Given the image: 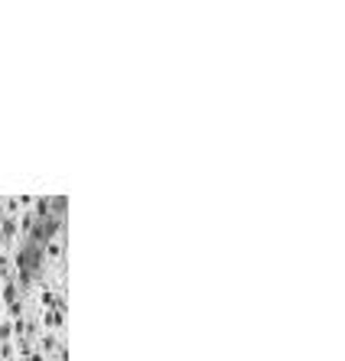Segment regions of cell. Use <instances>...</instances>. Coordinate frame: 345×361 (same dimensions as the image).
<instances>
[{
  "label": "cell",
  "instance_id": "cell-1",
  "mask_svg": "<svg viewBox=\"0 0 345 361\" xmlns=\"http://www.w3.org/2000/svg\"><path fill=\"white\" fill-rule=\"evenodd\" d=\"M62 312H65V309L46 306V312H43V326H46V329H55V326H62Z\"/></svg>",
  "mask_w": 345,
  "mask_h": 361
},
{
  "label": "cell",
  "instance_id": "cell-2",
  "mask_svg": "<svg viewBox=\"0 0 345 361\" xmlns=\"http://www.w3.org/2000/svg\"><path fill=\"white\" fill-rule=\"evenodd\" d=\"M39 349H43L46 355H49V351H59L62 345H59V339H55L53 332H49V335H43V342H39Z\"/></svg>",
  "mask_w": 345,
  "mask_h": 361
},
{
  "label": "cell",
  "instance_id": "cell-3",
  "mask_svg": "<svg viewBox=\"0 0 345 361\" xmlns=\"http://www.w3.org/2000/svg\"><path fill=\"white\" fill-rule=\"evenodd\" d=\"M13 335H17L13 322L10 319H3V322H0V342H13Z\"/></svg>",
  "mask_w": 345,
  "mask_h": 361
},
{
  "label": "cell",
  "instance_id": "cell-4",
  "mask_svg": "<svg viewBox=\"0 0 345 361\" xmlns=\"http://www.w3.org/2000/svg\"><path fill=\"white\" fill-rule=\"evenodd\" d=\"M10 276V257L0 254V280H7Z\"/></svg>",
  "mask_w": 345,
  "mask_h": 361
},
{
  "label": "cell",
  "instance_id": "cell-5",
  "mask_svg": "<svg viewBox=\"0 0 345 361\" xmlns=\"http://www.w3.org/2000/svg\"><path fill=\"white\" fill-rule=\"evenodd\" d=\"M23 361H46L43 351H30V355H23Z\"/></svg>",
  "mask_w": 345,
  "mask_h": 361
}]
</instances>
